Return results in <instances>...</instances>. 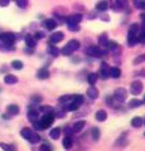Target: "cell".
Listing matches in <instances>:
<instances>
[{"label":"cell","mask_w":145,"mask_h":151,"mask_svg":"<svg viewBox=\"0 0 145 151\" xmlns=\"http://www.w3.org/2000/svg\"><path fill=\"white\" fill-rule=\"evenodd\" d=\"M143 119H141V117H134V119L131 120V126L133 127H136V129H138V127H141V125H143Z\"/></svg>","instance_id":"obj_24"},{"label":"cell","mask_w":145,"mask_h":151,"mask_svg":"<svg viewBox=\"0 0 145 151\" xmlns=\"http://www.w3.org/2000/svg\"><path fill=\"white\" fill-rule=\"evenodd\" d=\"M109 1L107 0H101V1H99L96 4V9L97 10H100V12H105V10H107L109 9Z\"/></svg>","instance_id":"obj_11"},{"label":"cell","mask_w":145,"mask_h":151,"mask_svg":"<svg viewBox=\"0 0 145 151\" xmlns=\"http://www.w3.org/2000/svg\"><path fill=\"white\" fill-rule=\"evenodd\" d=\"M139 74H144L143 77H145V69H144V70H141V72H139Z\"/></svg>","instance_id":"obj_53"},{"label":"cell","mask_w":145,"mask_h":151,"mask_svg":"<svg viewBox=\"0 0 145 151\" xmlns=\"http://www.w3.org/2000/svg\"><path fill=\"white\" fill-rule=\"evenodd\" d=\"M32 134H33V131H32L30 129H23V130L20 131V135H22L25 140H29V137L32 136Z\"/></svg>","instance_id":"obj_26"},{"label":"cell","mask_w":145,"mask_h":151,"mask_svg":"<svg viewBox=\"0 0 145 151\" xmlns=\"http://www.w3.org/2000/svg\"><path fill=\"white\" fill-rule=\"evenodd\" d=\"M97 78H99L97 73H90V74L87 76V81H88V83H90L91 86H93V84L97 82Z\"/></svg>","instance_id":"obj_22"},{"label":"cell","mask_w":145,"mask_h":151,"mask_svg":"<svg viewBox=\"0 0 145 151\" xmlns=\"http://www.w3.org/2000/svg\"><path fill=\"white\" fill-rule=\"evenodd\" d=\"M12 67L14 69H22L23 68V62H20V60H13L12 62Z\"/></svg>","instance_id":"obj_35"},{"label":"cell","mask_w":145,"mask_h":151,"mask_svg":"<svg viewBox=\"0 0 145 151\" xmlns=\"http://www.w3.org/2000/svg\"><path fill=\"white\" fill-rule=\"evenodd\" d=\"M87 96L90 97L91 100H96V98L99 97V91H97V88H95L93 86L87 88Z\"/></svg>","instance_id":"obj_10"},{"label":"cell","mask_w":145,"mask_h":151,"mask_svg":"<svg viewBox=\"0 0 145 151\" xmlns=\"http://www.w3.org/2000/svg\"><path fill=\"white\" fill-rule=\"evenodd\" d=\"M28 141H29L30 144H37V142H39V141H40V136L38 134H32V136L29 137V140H28Z\"/></svg>","instance_id":"obj_33"},{"label":"cell","mask_w":145,"mask_h":151,"mask_svg":"<svg viewBox=\"0 0 145 151\" xmlns=\"http://www.w3.org/2000/svg\"><path fill=\"white\" fill-rule=\"evenodd\" d=\"M78 107H79V105L78 103H76V102H73V101H71L69 103H66L64 105V107H63V110L64 111H76V110H78Z\"/></svg>","instance_id":"obj_12"},{"label":"cell","mask_w":145,"mask_h":151,"mask_svg":"<svg viewBox=\"0 0 145 151\" xmlns=\"http://www.w3.org/2000/svg\"><path fill=\"white\" fill-rule=\"evenodd\" d=\"M139 25L136 24V23H134V24H131V27H130L129 29V33H133V34H138V30H139Z\"/></svg>","instance_id":"obj_39"},{"label":"cell","mask_w":145,"mask_h":151,"mask_svg":"<svg viewBox=\"0 0 145 151\" xmlns=\"http://www.w3.org/2000/svg\"><path fill=\"white\" fill-rule=\"evenodd\" d=\"M144 136H145V134H144Z\"/></svg>","instance_id":"obj_56"},{"label":"cell","mask_w":145,"mask_h":151,"mask_svg":"<svg viewBox=\"0 0 145 151\" xmlns=\"http://www.w3.org/2000/svg\"><path fill=\"white\" fill-rule=\"evenodd\" d=\"M141 9H144V10H145V0H143V6H141Z\"/></svg>","instance_id":"obj_54"},{"label":"cell","mask_w":145,"mask_h":151,"mask_svg":"<svg viewBox=\"0 0 145 151\" xmlns=\"http://www.w3.org/2000/svg\"><path fill=\"white\" fill-rule=\"evenodd\" d=\"M43 37H44V34H43L42 32H37L35 34H34V38H35V39H42Z\"/></svg>","instance_id":"obj_46"},{"label":"cell","mask_w":145,"mask_h":151,"mask_svg":"<svg viewBox=\"0 0 145 151\" xmlns=\"http://www.w3.org/2000/svg\"><path fill=\"white\" fill-rule=\"evenodd\" d=\"M37 77H38L39 79H47L49 77V72L47 68H42L38 70V73H37Z\"/></svg>","instance_id":"obj_15"},{"label":"cell","mask_w":145,"mask_h":151,"mask_svg":"<svg viewBox=\"0 0 145 151\" xmlns=\"http://www.w3.org/2000/svg\"><path fill=\"white\" fill-rule=\"evenodd\" d=\"M48 53L49 54H52V55H58V53H59V50H58V48L57 47H54V45H52V43H50V45L48 47Z\"/></svg>","instance_id":"obj_32"},{"label":"cell","mask_w":145,"mask_h":151,"mask_svg":"<svg viewBox=\"0 0 145 151\" xmlns=\"http://www.w3.org/2000/svg\"><path fill=\"white\" fill-rule=\"evenodd\" d=\"M35 40H37V39H35L33 35H27V37H25V44L29 47V48H34L35 44H37Z\"/></svg>","instance_id":"obj_14"},{"label":"cell","mask_w":145,"mask_h":151,"mask_svg":"<svg viewBox=\"0 0 145 151\" xmlns=\"http://www.w3.org/2000/svg\"><path fill=\"white\" fill-rule=\"evenodd\" d=\"M114 98L119 102L126 101V98H128V91H126L125 88H118L114 93Z\"/></svg>","instance_id":"obj_3"},{"label":"cell","mask_w":145,"mask_h":151,"mask_svg":"<svg viewBox=\"0 0 145 151\" xmlns=\"http://www.w3.org/2000/svg\"><path fill=\"white\" fill-rule=\"evenodd\" d=\"M91 136H92V139L93 140H99L100 139V130L97 129V127H93V129L91 130Z\"/></svg>","instance_id":"obj_30"},{"label":"cell","mask_w":145,"mask_h":151,"mask_svg":"<svg viewBox=\"0 0 145 151\" xmlns=\"http://www.w3.org/2000/svg\"><path fill=\"white\" fill-rule=\"evenodd\" d=\"M9 1H10V0H0V6H8L9 5Z\"/></svg>","instance_id":"obj_47"},{"label":"cell","mask_w":145,"mask_h":151,"mask_svg":"<svg viewBox=\"0 0 145 151\" xmlns=\"http://www.w3.org/2000/svg\"><path fill=\"white\" fill-rule=\"evenodd\" d=\"M133 3H134V5L136 9H141L143 6V0H133Z\"/></svg>","instance_id":"obj_41"},{"label":"cell","mask_w":145,"mask_h":151,"mask_svg":"<svg viewBox=\"0 0 145 151\" xmlns=\"http://www.w3.org/2000/svg\"><path fill=\"white\" fill-rule=\"evenodd\" d=\"M144 100H145V97H144Z\"/></svg>","instance_id":"obj_55"},{"label":"cell","mask_w":145,"mask_h":151,"mask_svg":"<svg viewBox=\"0 0 145 151\" xmlns=\"http://www.w3.org/2000/svg\"><path fill=\"white\" fill-rule=\"evenodd\" d=\"M0 147H1L3 150H15V147L14 146H12V145H5V144H0Z\"/></svg>","instance_id":"obj_40"},{"label":"cell","mask_w":145,"mask_h":151,"mask_svg":"<svg viewBox=\"0 0 145 151\" xmlns=\"http://www.w3.org/2000/svg\"><path fill=\"white\" fill-rule=\"evenodd\" d=\"M86 53L91 57H95V58H99V57H102L104 54H106L105 50H101L99 47H90V48L86 49Z\"/></svg>","instance_id":"obj_4"},{"label":"cell","mask_w":145,"mask_h":151,"mask_svg":"<svg viewBox=\"0 0 145 151\" xmlns=\"http://www.w3.org/2000/svg\"><path fill=\"white\" fill-rule=\"evenodd\" d=\"M95 117H96V120H97V121L104 122V121H106V119H107V113H106L105 110H99V111L96 112Z\"/></svg>","instance_id":"obj_13"},{"label":"cell","mask_w":145,"mask_h":151,"mask_svg":"<svg viewBox=\"0 0 145 151\" xmlns=\"http://www.w3.org/2000/svg\"><path fill=\"white\" fill-rule=\"evenodd\" d=\"M110 76L112 78H120V76H121V69L118 68V67H112L110 69Z\"/></svg>","instance_id":"obj_20"},{"label":"cell","mask_w":145,"mask_h":151,"mask_svg":"<svg viewBox=\"0 0 145 151\" xmlns=\"http://www.w3.org/2000/svg\"><path fill=\"white\" fill-rule=\"evenodd\" d=\"M138 40H140V42H145V32H141V34L138 35Z\"/></svg>","instance_id":"obj_49"},{"label":"cell","mask_w":145,"mask_h":151,"mask_svg":"<svg viewBox=\"0 0 145 151\" xmlns=\"http://www.w3.org/2000/svg\"><path fill=\"white\" fill-rule=\"evenodd\" d=\"M115 1H116V4H119L121 8L128 6V0H115Z\"/></svg>","instance_id":"obj_42"},{"label":"cell","mask_w":145,"mask_h":151,"mask_svg":"<svg viewBox=\"0 0 145 151\" xmlns=\"http://www.w3.org/2000/svg\"><path fill=\"white\" fill-rule=\"evenodd\" d=\"M130 107H133V108H136V107H140L143 105V101H140V100H138V98H134V100H131L130 101Z\"/></svg>","instance_id":"obj_31"},{"label":"cell","mask_w":145,"mask_h":151,"mask_svg":"<svg viewBox=\"0 0 145 151\" xmlns=\"http://www.w3.org/2000/svg\"><path fill=\"white\" fill-rule=\"evenodd\" d=\"M4 82H5L6 84H14V83L18 82V78L13 74H6L5 77H4Z\"/></svg>","instance_id":"obj_18"},{"label":"cell","mask_w":145,"mask_h":151,"mask_svg":"<svg viewBox=\"0 0 145 151\" xmlns=\"http://www.w3.org/2000/svg\"><path fill=\"white\" fill-rule=\"evenodd\" d=\"M71 101L78 103V105H81L83 102V96L82 94H74V96H71Z\"/></svg>","instance_id":"obj_29"},{"label":"cell","mask_w":145,"mask_h":151,"mask_svg":"<svg viewBox=\"0 0 145 151\" xmlns=\"http://www.w3.org/2000/svg\"><path fill=\"white\" fill-rule=\"evenodd\" d=\"M85 125H86V122L83 121V120H81V121H77L76 124H74L73 126H72V130H73V132H79L81 131L83 127H85Z\"/></svg>","instance_id":"obj_16"},{"label":"cell","mask_w":145,"mask_h":151,"mask_svg":"<svg viewBox=\"0 0 145 151\" xmlns=\"http://www.w3.org/2000/svg\"><path fill=\"white\" fill-rule=\"evenodd\" d=\"M68 101H71V96H63V97H61V98H59V102H61V103L68 102Z\"/></svg>","instance_id":"obj_43"},{"label":"cell","mask_w":145,"mask_h":151,"mask_svg":"<svg viewBox=\"0 0 145 151\" xmlns=\"http://www.w3.org/2000/svg\"><path fill=\"white\" fill-rule=\"evenodd\" d=\"M141 91H143V83L140 81H134L131 83V86H130V92L136 96V94L141 93Z\"/></svg>","instance_id":"obj_5"},{"label":"cell","mask_w":145,"mask_h":151,"mask_svg":"<svg viewBox=\"0 0 145 151\" xmlns=\"http://www.w3.org/2000/svg\"><path fill=\"white\" fill-rule=\"evenodd\" d=\"M144 122H145V121H144Z\"/></svg>","instance_id":"obj_57"},{"label":"cell","mask_w":145,"mask_h":151,"mask_svg":"<svg viewBox=\"0 0 145 151\" xmlns=\"http://www.w3.org/2000/svg\"><path fill=\"white\" fill-rule=\"evenodd\" d=\"M68 25V29L71 32H78L79 30V25L77 23H71V24H67Z\"/></svg>","instance_id":"obj_38"},{"label":"cell","mask_w":145,"mask_h":151,"mask_svg":"<svg viewBox=\"0 0 145 151\" xmlns=\"http://www.w3.org/2000/svg\"><path fill=\"white\" fill-rule=\"evenodd\" d=\"M53 121H54V115L53 113H50V112H48V113H45V115L42 117V120L39 122L42 125V129L45 130V129H48L49 126H52Z\"/></svg>","instance_id":"obj_1"},{"label":"cell","mask_w":145,"mask_h":151,"mask_svg":"<svg viewBox=\"0 0 145 151\" xmlns=\"http://www.w3.org/2000/svg\"><path fill=\"white\" fill-rule=\"evenodd\" d=\"M40 150L42 151H44V150H52V147H50V145H48V144H43L40 146Z\"/></svg>","instance_id":"obj_45"},{"label":"cell","mask_w":145,"mask_h":151,"mask_svg":"<svg viewBox=\"0 0 145 151\" xmlns=\"http://www.w3.org/2000/svg\"><path fill=\"white\" fill-rule=\"evenodd\" d=\"M38 112L37 111H34V110H30L29 112H28V120H29L30 122H34V121H37L38 120Z\"/></svg>","instance_id":"obj_21"},{"label":"cell","mask_w":145,"mask_h":151,"mask_svg":"<svg viewBox=\"0 0 145 151\" xmlns=\"http://www.w3.org/2000/svg\"><path fill=\"white\" fill-rule=\"evenodd\" d=\"M40 111H43V112H50V111H52V108H50L49 106H47V107L42 106V107H40Z\"/></svg>","instance_id":"obj_50"},{"label":"cell","mask_w":145,"mask_h":151,"mask_svg":"<svg viewBox=\"0 0 145 151\" xmlns=\"http://www.w3.org/2000/svg\"><path fill=\"white\" fill-rule=\"evenodd\" d=\"M66 135L67 136H72V134H73V130H72V127H66Z\"/></svg>","instance_id":"obj_48"},{"label":"cell","mask_w":145,"mask_h":151,"mask_svg":"<svg viewBox=\"0 0 145 151\" xmlns=\"http://www.w3.org/2000/svg\"><path fill=\"white\" fill-rule=\"evenodd\" d=\"M81 20H82V15L77 13V14H72V15H69L66 19V23H67V24H71V23H77V24H78Z\"/></svg>","instance_id":"obj_9"},{"label":"cell","mask_w":145,"mask_h":151,"mask_svg":"<svg viewBox=\"0 0 145 151\" xmlns=\"http://www.w3.org/2000/svg\"><path fill=\"white\" fill-rule=\"evenodd\" d=\"M110 67L109 65H107L106 63H102L101 64V67H100V76L102 78H107V77H110Z\"/></svg>","instance_id":"obj_7"},{"label":"cell","mask_w":145,"mask_h":151,"mask_svg":"<svg viewBox=\"0 0 145 151\" xmlns=\"http://www.w3.org/2000/svg\"><path fill=\"white\" fill-rule=\"evenodd\" d=\"M59 134H61V129H58V127H56V129H53L52 131L49 132V136H50V139H58L59 137Z\"/></svg>","instance_id":"obj_27"},{"label":"cell","mask_w":145,"mask_h":151,"mask_svg":"<svg viewBox=\"0 0 145 151\" xmlns=\"http://www.w3.org/2000/svg\"><path fill=\"white\" fill-rule=\"evenodd\" d=\"M32 101H33V102H40L42 97L40 96H34V97H32Z\"/></svg>","instance_id":"obj_51"},{"label":"cell","mask_w":145,"mask_h":151,"mask_svg":"<svg viewBox=\"0 0 145 151\" xmlns=\"http://www.w3.org/2000/svg\"><path fill=\"white\" fill-rule=\"evenodd\" d=\"M15 3L20 9H24L28 6V0H15Z\"/></svg>","instance_id":"obj_37"},{"label":"cell","mask_w":145,"mask_h":151,"mask_svg":"<svg viewBox=\"0 0 145 151\" xmlns=\"http://www.w3.org/2000/svg\"><path fill=\"white\" fill-rule=\"evenodd\" d=\"M54 116H57L58 119H62V117L64 116V110H63V111H59V110L56 111V115H54Z\"/></svg>","instance_id":"obj_44"},{"label":"cell","mask_w":145,"mask_h":151,"mask_svg":"<svg viewBox=\"0 0 145 151\" xmlns=\"http://www.w3.org/2000/svg\"><path fill=\"white\" fill-rule=\"evenodd\" d=\"M99 42H100V45L106 47V45H107V43H109V40H107V35H106V34H102V35L100 37Z\"/></svg>","instance_id":"obj_36"},{"label":"cell","mask_w":145,"mask_h":151,"mask_svg":"<svg viewBox=\"0 0 145 151\" xmlns=\"http://www.w3.org/2000/svg\"><path fill=\"white\" fill-rule=\"evenodd\" d=\"M0 40L6 45H12V44H14V42H15V35H14L13 33H1V34H0Z\"/></svg>","instance_id":"obj_2"},{"label":"cell","mask_w":145,"mask_h":151,"mask_svg":"<svg viewBox=\"0 0 145 151\" xmlns=\"http://www.w3.org/2000/svg\"><path fill=\"white\" fill-rule=\"evenodd\" d=\"M6 110H8V113H9V115H13V116H14V115H18V113H19V107H18L17 105H9Z\"/></svg>","instance_id":"obj_19"},{"label":"cell","mask_w":145,"mask_h":151,"mask_svg":"<svg viewBox=\"0 0 145 151\" xmlns=\"http://www.w3.org/2000/svg\"><path fill=\"white\" fill-rule=\"evenodd\" d=\"M43 27L47 30H53V29H56V27H57V23H56L54 19H45L43 22Z\"/></svg>","instance_id":"obj_8"},{"label":"cell","mask_w":145,"mask_h":151,"mask_svg":"<svg viewBox=\"0 0 145 151\" xmlns=\"http://www.w3.org/2000/svg\"><path fill=\"white\" fill-rule=\"evenodd\" d=\"M63 147L64 149H71L72 147V137L71 136H67L63 139Z\"/></svg>","instance_id":"obj_25"},{"label":"cell","mask_w":145,"mask_h":151,"mask_svg":"<svg viewBox=\"0 0 145 151\" xmlns=\"http://www.w3.org/2000/svg\"><path fill=\"white\" fill-rule=\"evenodd\" d=\"M136 42H138V34H133V33H129V35H128V44L130 47H133L136 44Z\"/></svg>","instance_id":"obj_17"},{"label":"cell","mask_w":145,"mask_h":151,"mask_svg":"<svg viewBox=\"0 0 145 151\" xmlns=\"http://www.w3.org/2000/svg\"><path fill=\"white\" fill-rule=\"evenodd\" d=\"M63 38H64V35H63V33L62 32H57V33H53L52 35H50V38H49V42L50 43H59L61 40H63Z\"/></svg>","instance_id":"obj_6"},{"label":"cell","mask_w":145,"mask_h":151,"mask_svg":"<svg viewBox=\"0 0 145 151\" xmlns=\"http://www.w3.org/2000/svg\"><path fill=\"white\" fill-rule=\"evenodd\" d=\"M145 62V53L144 54H141V55H138L136 58H135L134 60H133V63H134V65H138V64H141V63H144Z\"/></svg>","instance_id":"obj_28"},{"label":"cell","mask_w":145,"mask_h":151,"mask_svg":"<svg viewBox=\"0 0 145 151\" xmlns=\"http://www.w3.org/2000/svg\"><path fill=\"white\" fill-rule=\"evenodd\" d=\"M67 45H68L69 48H71V49L74 52V50H77V49L79 48V42H78V40H76V39H72V40H69V42H68Z\"/></svg>","instance_id":"obj_23"},{"label":"cell","mask_w":145,"mask_h":151,"mask_svg":"<svg viewBox=\"0 0 145 151\" xmlns=\"http://www.w3.org/2000/svg\"><path fill=\"white\" fill-rule=\"evenodd\" d=\"M140 18H141V20H143V22H145V13H143L141 15H140Z\"/></svg>","instance_id":"obj_52"},{"label":"cell","mask_w":145,"mask_h":151,"mask_svg":"<svg viewBox=\"0 0 145 151\" xmlns=\"http://www.w3.org/2000/svg\"><path fill=\"white\" fill-rule=\"evenodd\" d=\"M61 53H62L63 55H71V54L73 53V50H72L71 48H69L68 45H64L63 48L61 49Z\"/></svg>","instance_id":"obj_34"}]
</instances>
